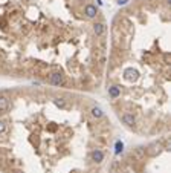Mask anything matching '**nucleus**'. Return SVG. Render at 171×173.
Returning <instances> with one entry per match:
<instances>
[{
  "mask_svg": "<svg viewBox=\"0 0 171 173\" xmlns=\"http://www.w3.org/2000/svg\"><path fill=\"white\" fill-rule=\"evenodd\" d=\"M86 16L89 18H93L96 16V8L93 6V5H87L86 6Z\"/></svg>",
  "mask_w": 171,
  "mask_h": 173,
  "instance_id": "obj_4",
  "label": "nucleus"
},
{
  "mask_svg": "<svg viewBox=\"0 0 171 173\" xmlns=\"http://www.w3.org/2000/svg\"><path fill=\"white\" fill-rule=\"evenodd\" d=\"M122 149H124V144H122L121 141H118V142H116V150H115V153L118 155V153H121V152H122Z\"/></svg>",
  "mask_w": 171,
  "mask_h": 173,
  "instance_id": "obj_11",
  "label": "nucleus"
},
{
  "mask_svg": "<svg viewBox=\"0 0 171 173\" xmlns=\"http://www.w3.org/2000/svg\"><path fill=\"white\" fill-rule=\"evenodd\" d=\"M93 29H95V34H96V35H102V34L105 32L104 23H96L95 26H93Z\"/></svg>",
  "mask_w": 171,
  "mask_h": 173,
  "instance_id": "obj_6",
  "label": "nucleus"
},
{
  "mask_svg": "<svg viewBox=\"0 0 171 173\" xmlns=\"http://www.w3.org/2000/svg\"><path fill=\"white\" fill-rule=\"evenodd\" d=\"M122 121H124V124H127V126H133L135 124V116L131 115V113H124V115H122Z\"/></svg>",
  "mask_w": 171,
  "mask_h": 173,
  "instance_id": "obj_3",
  "label": "nucleus"
},
{
  "mask_svg": "<svg viewBox=\"0 0 171 173\" xmlns=\"http://www.w3.org/2000/svg\"><path fill=\"white\" fill-rule=\"evenodd\" d=\"M92 115H93L95 118H101L102 116V110L99 107H93V109H92Z\"/></svg>",
  "mask_w": 171,
  "mask_h": 173,
  "instance_id": "obj_10",
  "label": "nucleus"
},
{
  "mask_svg": "<svg viewBox=\"0 0 171 173\" xmlns=\"http://www.w3.org/2000/svg\"><path fill=\"white\" fill-rule=\"evenodd\" d=\"M53 103H55L57 106H60V107H64V101H63L61 98H55V100H53Z\"/></svg>",
  "mask_w": 171,
  "mask_h": 173,
  "instance_id": "obj_12",
  "label": "nucleus"
},
{
  "mask_svg": "<svg viewBox=\"0 0 171 173\" xmlns=\"http://www.w3.org/2000/svg\"><path fill=\"white\" fill-rule=\"evenodd\" d=\"M8 109V100L5 97H0V112H5Z\"/></svg>",
  "mask_w": 171,
  "mask_h": 173,
  "instance_id": "obj_8",
  "label": "nucleus"
},
{
  "mask_svg": "<svg viewBox=\"0 0 171 173\" xmlns=\"http://www.w3.org/2000/svg\"><path fill=\"white\" fill-rule=\"evenodd\" d=\"M5 130V123H2V121H0V133H2Z\"/></svg>",
  "mask_w": 171,
  "mask_h": 173,
  "instance_id": "obj_13",
  "label": "nucleus"
},
{
  "mask_svg": "<svg viewBox=\"0 0 171 173\" xmlns=\"http://www.w3.org/2000/svg\"><path fill=\"white\" fill-rule=\"evenodd\" d=\"M124 77H125L127 81H136L139 78V72L136 71V69H133V67H128V69H125Z\"/></svg>",
  "mask_w": 171,
  "mask_h": 173,
  "instance_id": "obj_2",
  "label": "nucleus"
},
{
  "mask_svg": "<svg viewBox=\"0 0 171 173\" xmlns=\"http://www.w3.org/2000/svg\"><path fill=\"white\" fill-rule=\"evenodd\" d=\"M127 2H128V0H118V3H119V5H125Z\"/></svg>",
  "mask_w": 171,
  "mask_h": 173,
  "instance_id": "obj_14",
  "label": "nucleus"
},
{
  "mask_svg": "<svg viewBox=\"0 0 171 173\" xmlns=\"http://www.w3.org/2000/svg\"><path fill=\"white\" fill-rule=\"evenodd\" d=\"M147 152H148V155H151V156H154L156 153L159 152V144H151V146L148 147V150H147Z\"/></svg>",
  "mask_w": 171,
  "mask_h": 173,
  "instance_id": "obj_7",
  "label": "nucleus"
},
{
  "mask_svg": "<svg viewBox=\"0 0 171 173\" xmlns=\"http://www.w3.org/2000/svg\"><path fill=\"white\" fill-rule=\"evenodd\" d=\"M92 159H93L95 162H102V159H104V153H102L101 150H95L93 153H92Z\"/></svg>",
  "mask_w": 171,
  "mask_h": 173,
  "instance_id": "obj_5",
  "label": "nucleus"
},
{
  "mask_svg": "<svg viewBox=\"0 0 171 173\" xmlns=\"http://www.w3.org/2000/svg\"><path fill=\"white\" fill-rule=\"evenodd\" d=\"M109 93H110V97H113V98H116L121 93V91H119V87H116V86H113V87H110L109 89Z\"/></svg>",
  "mask_w": 171,
  "mask_h": 173,
  "instance_id": "obj_9",
  "label": "nucleus"
},
{
  "mask_svg": "<svg viewBox=\"0 0 171 173\" xmlns=\"http://www.w3.org/2000/svg\"><path fill=\"white\" fill-rule=\"evenodd\" d=\"M167 2H168V3H170V2H171V0H167Z\"/></svg>",
  "mask_w": 171,
  "mask_h": 173,
  "instance_id": "obj_15",
  "label": "nucleus"
},
{
  "mask_svg": "<svg viewBox=\"0 0 171 173\" xmlns=\"http://www.w3.org/2000/svg\"><path fill=\"white\" fill-rule=\"evenodd\" d=\"M49 83L53 84V86H63L64 84V77H63L60 72H55V74L51 75V78H49Z\"/></svg>",
  "mask_w": 171,
  "mask_h": 173,
  "instance_id": "obj_1",
  "label": "nucleus"
}]
</instances>
